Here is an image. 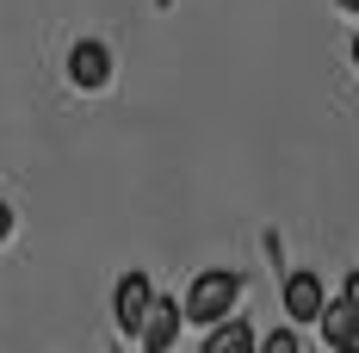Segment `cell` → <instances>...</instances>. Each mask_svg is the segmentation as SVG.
Returning <instances> with one entry per match:
<instances>
[{"instance_id":"obj_10","label":"cell","mask_w":359,"mask_h":353,"mask_svg":"<svg viewBox=\"0 0 359 353\" xmlns=\"http://www.w3.org/2000/svg\"><path fill=\"white\" fill-rule=\"evenodd\" d=\"M341 6H347V13H359V0H341Z\"/></svg>"},{"instance_id":"obj_3","label":"cell","mask_w":359,"mask_h":353,"mask_svg":"<svg viewBox=\"0 0 359 353\" xmlns=\"http://www.w3.org/2000/svg\"><path fill=\"white\" fill-rule=\"evenodd\" d=\"M149 304H155V285H149V273H124L118 279V291H111V317H118V328L124 335H137L149 317Z\"/></svg>"},{"instance_id":"obj_4","label":"cell","mask_w":359,"mask_h":353,"mask_svg":"<svg viewBox=\"0 0 359 353\" xmlns=\"http://www.w3.org/2000/svg\"><path fill=\"white\" fill-rule=\"evenodd\" d=\"M180 304L174 298H155V304H149V317H143V328H137V341H143V353H168L180 341Z\"/></svg>"},{"instance_id":"obj_11","label":"cell","mask_w":359,"mask_h":353,"mask_svg":"<svg viewBox=\"0 0 359 353\" xmlns=\"http://www.w3.org/2000/svg\"><path fill=\"white\" fill-rule=\"evenodd\" d=\"M353 69H359V37H353Z\"/></svg>"},{"instance_id":"obj_9","label":"cell","mask_w":359,"mask_h":353,"mask_svg":"<svg viewBox=\"0 0 359 353\" xmlns=\"http://www.w3.org/2000/svg\"><path fill=\"white\" fill-rule=\"evenodd\" d=\"M13 236V205H0V242Z\"/></svg>"},{"instance_id":"obj_8","label":"cell","mask_w":359,"mask_h":353,"mask_svg":"<svg viewBox=\"0 0 359 353\" xmlns=\"http://www.w3.org/2000/svg\"><path fill=\"white\" fill-rule=\"evenodd\" d=\"M254 353H304V341H297V328H273V335H266V341H254Z\"/></svg>"},{"instance_id":"obj_6","label":"cell","mask_w":359,"mask_h":353,"mask_svg":"<svg viewBox=\"0 0 359 353\" xmlns=\"http://www.w3.org/2000/svg\"><path fill=\"white\" fill-rule=\"evenodd\" d=\"M316 328H323V347H328V353L359 347V310L347 304V298H328L323 317H316Z\"/></svg>"},{"instance_id":"obj_5","label":"cell","mask_w":359,"mask_h":353,"mask_svg":"<svg viewBox=\"0 0 359 353\" xmlns=\"http://www.w3.org/2000/svg\"><path fill=\"white\" fill-rule=\"evenodd\" d=\"M69 81H74V87H87V93L106 87V81H111V50H106V44H93V37H81V44L69 50Z\"/></svg>"},{"instance_id":"obj_2","label":"cell","mask_w":359,"mask_h":353,"mask_svg":"<svg viewBox=\"0 0 359 353\" xmlns=\"http://www.w3.org/2000/svg\"><path fill=\"white\" fill-rule=\"evenodd\" d=\"M279 304H285L291 322H316L328 304V285L323 273H310V267H297V273H285V285H279Z\"/></svg>"},{"instance_id":"obj_7","label":"cell","mask_w":359,"mask_h":353,"mask_svg":"<svg viewBox=\"0 0 359 353\" xmlns=\"http://www.w3.org/2000/svg\"><path fill=\"white\" fill-rule=\"evenodd\" d=\"M198 353H254V328H248V317H229L223 322H211V335H205V347Z\"/></svg>"},{"instance_id":"obj_1","label":"cell","mask_w":359,"mask_h":353,"mask_svg":"<svg viewBox=\"0 0 359 353\" xmlns=\"http://www.w3.org/2000/svg\"><path fill=\"white\" fill-rule=\"evenodd\" d=\"M236 304H242V273H236V267H205V273L192 279V291H186L180 317L198 322V328H211V322H223Z\"/></svg>"},{"instance_id":"obj_12","label":"cell","mask_w":359,"mask_h":353,"mask_svg":"<svg viewBox=\"0 0 359 353\" xmlns=\"http://www.w3.org/2000/svg\"><path fill=\"white\" fill-rule=\"evenodd\" d=\"M341 353H359V347H341Z\"/></svg>"}]
</instances>
